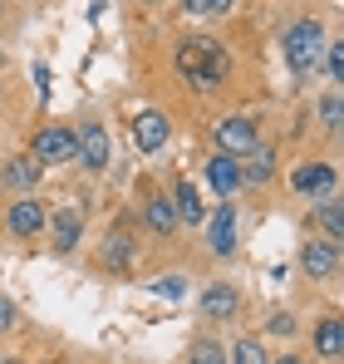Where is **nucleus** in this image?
Returning a JSON list of instances; mask_svg holds the SVG:
<instances>
[{"label":"nucleus","mask_w":344,"mask_h":364,"mask_svg":"<svg viewBox=\"0 0 344 364\" xmlns=\"http://www.w3.org/2000/svg\"><path fill=\"white\" fill-rule=\"evenodd\" d=\"M177 69H182V79L197 89V94H212L222 79H227V50H222V40H207V35H192V40H182L177 45Z\"/></svg>","instance_id":"f257e3e1"},{"label":"nucleus","mask_w":344,"mask_h":364,"mask_svg":"<svg viewBox=\"0 0 344 364\" xmlns=\"http://www.w3.org/2000/svg\"><path fill=\"white\" fill-rule=\"evenodd\" d=\"M286 60L295 74H310L315 64L325 60V30H320V20H295L286 30Z\"/></svg>","instance_id":"f03ea898"},{"label":"nucleus","mask_w":344,"mask_h":364,"mask_svg":"<svg viewBox=\"0 0 344 364\" xmlns=\"http://www.w3.org/2000/svg\"><path fill=\"white\" fill-rule=\"evenodd\" d=\"M212 143H217V153H227V158H241V153H256V148H261L251 119H222L212 128Z\"/></svg>","instance_id":"7ed1b4c3"},{"label":"nucleus","mask_w":344,"mask_h":364,"mask_svg":"<svg viewBox=\"0 0 344 364\" xmlns=\"http://www.w3.org/2000/svg\"><path fill=\"white\" fill-rule=\"evenodd\" d=\"M35 158L40 163H69V158H79V133L74 128H40Z\"/></svg>","instance_id":"20e7f679"},{"label":"nucleus","mask_w":344,"mask_h":364,"mask_svg":"<svg viewBox=\"0 0 344 364\" xmlns=\"http://www.w3.org/2000/svg\"><path fill=\"white\" fill-rule=\"evenodd\" d=\"M79 163L89 173H104L109 168V133H104V123H84L79 128Z\"/></svg>","instance_id":"39448f33"},{"label":"nucleus","mask_w":344,"mask_h":364,"mask_svg":"<svg viewBox=\"0 0 344 364\" xmlns=\"http://www.w3.org/2000/svg\"><path fill=\"white\" fill-rule=\"evenodd\" d=\"M207 242H212L217 256H231V251H236V207H231V202H222V207L212 212V222H207Z\"/></svg>","instance_id":"423d86ee"},{"label":"nucleus","mask_w":344,"mask_h":364,"mask_svg":"<svg viewBox=\"0 0 344 364\" xmlns=\"http://www.w3.org/2000/svg\"><path fill=\"white\" fill-rule=\"evenodd\" d=\"M300 266H305V276H335L340 271V246L335 242H310V246H300Z\"/></svg>","instance_id":"0eeeda50"},{"label":"nucleus","mask_w":344,"mask_h":364,"mask_svg":"<svg viewBox=\"0 0 344 364\" xmlns=\"http://www.w3.org/2000/svg\"><path fill=\"white\" fill-rule=\"evenodd\" d=\"M290 187L305 192V197H325V192L335 187V168H330V163H305V168L290 173Z\"/></svg>","instance_id":"6e6552de"},{"label":"nucleus","mask_w":344,"mask_h":364,"mask_svg":"<svg viewBox=\"0 0 344 364\" xmlns=\"http://www.w3.org/2000/svg\"><path fill=\"white\" fill-rule=\"evenodd\" d=\"M168 119H163V114H153V109H148V114H138V123H133V143H138V153H158V148H163V143H168Z\"/></svg>","instance_id":"1a4fd4ad"},{"label":"nucleus","mask_w":344,"mask_h":364,"mask_svg":"<svg viewBox=\"0 0 344 364\" xmlns=\"http://www.w3.org/2000/svg\"><path fill=\"white\" fill-rule=\"evenodd\" d=\"M5 222H10V232H15V237H35V232L45 227V202L20 197V202L10 207V217H5Z\"/></svg>","instance_id":"9d476101"},{"label":"nucleus","mask_w":344,"mask_h":364,"mask_svg":"<svg viewBox=\"0 0 344 364\" xmlns=\"http://www.w3.org/2000/svg\"><path fill=\"white\" fill-rule=\"evenodd\" d=\"M207 182H212V192H236L241 187V168H236V158H227V153H217L212 163H207Z\"/></svg>","instance_id":"9b49d317"},{"label":"nucleus","mask_w":344,"mask_h":364,"mask_svg":"<svg viewBox=\"0 0 344 364\" xmlns=\"http://www.w3.org/2000/svg\"><path fill=\"white\" fill-rule=\"evenodd\" d=\"M236 305H241L236 286H212V291L202 296V315H207V320H227V315H236Z\"/></svg>","instance_id":"f8f14e48"},{"label":"nucleus","mask_w":344,"mask_h":364,"mask_svg":"<svg viewBox=\"0 0 344 364\" xmlns=\"http://www.w3.org/2000/svg\"><path fill=\"white\" fill-rule=\"evenodd\" d=\"M315 350L325 360H340L344 355V320H320L315 325Z\"/></svg>","instance_id":"ddd939ff"},{"label":"nucleus","mask_w":344,"mask_h":364,"mask_svg":"<svg viewBox=\"0 0 344 364\" xmlns=\"http://www.w3.org/2000/svg\"><path fill=\"white\" fill-rule=\"evenodd\" d=\"M172 207H177V222H202V217H207V207H202V197H197V187H192V182H177Z\"/></svg>","instance_id":"4468645a"},{"label":"nucleus","mask_w":344,"mask_h":364,"mask_svg":"<svg viewBox=\"0 0 344 364\" xmlns=\"http://www.w3.org/2000/svg\"><path fill=\"white\" fill-rule=\"evenodd\" d=\"M148 227H153L158 237L177 232V207H172V197H148Z\"/></svg>","instance_id":"2eb2a0df"},{"label":"nucleus","mask_w":344,"mask_h":364,"mask_svg":"<svg viewBox=\"0 0 344 364\" xmlns=\"http://www.w3.org/2000/svg\"><path fill=\"white\" fill-rule=\"evenodd\" d=\"M79 232H84L79 212H59V222H55V246L59 251H74V246H79Z\"/></svg>","instance_id":"dca6fc26"},{"label":"nucleus","mask_w":344,"mask_h":364,"mask_svg":"<svg viewBox=\"0 0 344 364\" xmlns=\"http://www.w3.org/2000/svg\"><path fill=\"white\" fill-rule=\"evenodd\" d=\"M5 182H10V187H35V182H40V158H15V163L5 168Z\"/></svg>","instance_id":"f3484780"},{"label":"nucleus","mask_w":344,"mask_h":364,"mask_svg":"<svg viewBox=\"0 0 344 364\" xmlns=\"http://www.w3.org/2000/svg\"><path fill=\"white\" fill-rule=\"evenodd\" d=\"M315 222L335 237V246L344 242V202H325V207H315Z\"/></svg>","instance_id":"a211bd4d"},{"label":"nucleus","mask_w":344,"mask_h":364,"mask_svg":"<svg viewBox=\"0 0 344 364\" xmlns=\"http://www.w3.org/2000/svg\"><path fill=\"white\" fill-rule=\"evenodd\" d=\"M227 364H271L261 340H236V350L227 355Z\"/></svg>","instance_id":"6ab92c4d"},{"label":"nucleus","mask_w":344,"mask_h":364,"mask_svg":"<svg viewBox=\"0 0 344 364\" xmlns=\"http://www.w3.org/2000/svg\"><path fill=\"white\" fill-rule=\"evenodd\" d=\"M271 173H276V158H271V148H256L251 168H241V182H266Z\"/></svg>","instance_id":"aec40b11"},{"label":"nucleus","mask_w":344,"mask_h":364,"mask_svg":"<svg viewBox=\"0 0 344 364\" xmlns=\"http://www.w3.org/2000/svg\"><path fill=\"white\" fill-rule=\"evenodd\" d=\"M192 364H227V350L217 340H197L192 345Z\"/></svg>","instance_id":"412c9836"},{"label":"nucleus","mask_w":344,"mask_h":364,"mask_svg":"<svg viewBox=\"0 0 344 364\" xmlns=\"http://www.w3.org/2000/svg\"><path fill=\"white\" fill-rule=\"evenodd\" d=\"M320 119H325V128H340L344 123V99L340 94H325V99H320Z\"/></svg>","instance_id":"4be33fe9"},{"label":"nucleus","mask_w":344,"mask_h":364,"mask_svg":"<svg viewBox=\"0 0 344 364\" xmlns=\"http://www.w3.org/2000/svg\"><path fill=\"white\" fill-rule=\"evenodd\" d=\"M182 10H187V15H197V20H207V15L231 10V0H182Z\"/></svg>","instance_id":"5701e85b"},{"label":"nucleus","mask_w":344,"mask_h":364,"mask_svg":"<svg viewBox=\"0 0 344 364\" xmlns=\"http://www.w3.org/2000/svg\"><path fill=\"white\" fill-rule=\"evenodd\" d=\"M153 291H158V296H168V301H182V296H187V276H163Z\"/></svg>","instance_id":"b1692460"},{"label":"nucleus","mask_w":344,"mask_h":364,"mask_svg":"<svg viewBox=\"0 0 344 364\" xmlns=\"http://www.w3.org/2000/svg\"><path fill=\"white\" fill-rule=\"evenodd\" d=\"M325 64H330V79L344 84V40L340 45H325Z\"/></svg>","instance_id":"393cba45"},{"label":"nucleus","mask_w":344,"mask_h":364,"mask_svg":"<svg viewBox=\"0 0 344 364\" xmlns=\"http://www.w3.org/2000/svg\"><path fill=\"white\" fill-rule=\"evenodd\" d=\"M104 261H109L114 271H123V266H128V237H114L109 251H104Z\"/></svg>","instance_id":"a878e982"},{"label":"nucleus","mask_w":344,"mask_h":364,"mask_svg":"<svg viewBox=\"0 0 344 364\" xmlns=\"http://www.w3.org/2000/svg\"><path fill=\"white\" fill-rule=\"evenodd\" d=\"M271 330H276V335H290V330H295V320L281 310V315H271Z\"/></svg>","instance_id":"bb28decb"},{"label":"nucleus","mask_w":344,"mask_h":364,"mask_svg":"<svg viewBox=\"0 0 344 364\" xmlns=\"http://www.w3.org/2000/svg\"><path fill=\"white\" fill-rule=\"evenodd\" d=\"M15 325V310H10V301H0V330H10Z\"/></svg>","instance_id":"cd10ccee"},{"label":"nucleus","mask_w":344,"mask_h":364,"mask_svg":"<svg viewBox=\"0 0 344 364\" xmlns=\"http://www.w3.org/2000/svg\"><path fill=\"white\" fill-rule=\"evenodd\" d=\"M276 364H305V360H300V355H286V360H276Z\"/></svg>","instance_id":"c85d7f7f"},{"label":"nucleus","mask_w":344,"mask_h":364,"mask_svg":"<svg viewBox=\"0 0 344 364\" xmlns=\"http://www.w3.org/2000/svg\"><path fill=\"white\" fill-rule=\"evenodd\" d=\"M0 364H20V360H0Z\"/></svg>","instance_id":"c756f323"},{"label":"nucleus","mask_w":344,"mask_h":364,"mask_svg":"<svg viewBox=\"0 0 344 364\" xmlns=\"http://www.w3.org/2000/svg\"><path fill=\"white\" fill-rule=\"evenodd\" d=\"M143 5H158V0H143Z\"/></svg>","instance_id":"7c9ffc66"}]
</instances>
